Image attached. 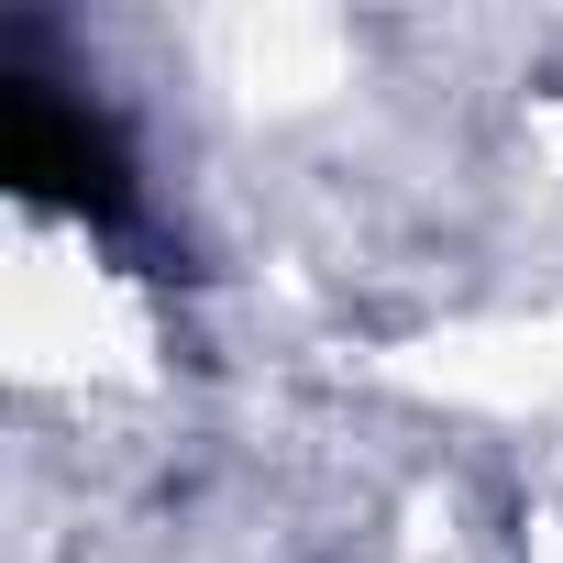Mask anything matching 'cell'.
<instances>
[{"label": "cell", "instance_id": "1", "mask_svg": "<svg viewBox=\"0 0 563 563\" xmlns=\"http://www.w3.org/2000/svg\"><path fill=\"white\" fill-rule=\"evenodd\" d=\"M0 166L23 199L67 210V221H122L133 210V155L100 122V100H78L45 67H0Z\"/></svg>", "mask_w": 563, "mask_h": 563}]
</instances>
